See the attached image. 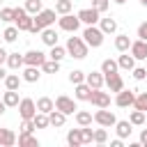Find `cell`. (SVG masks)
<instances>
[{
  "mask_svg": "<svg viewBox=\"0 0 147 147\" xmlns=\"http://www.w3.org/2000/svg\"><path fill=\"white\" fill-rule=\"evenodd\" d=\"M53 23H55V9H41L39 14L32 16V28H30V32H32V34H39L44 28H48V25H53Z\"/></svg>",
  "mask_w": 147,
  "mask_h": 147,
  "instance_id": "obj_1",
  "label": "cell"
},
{
  "mask_svg": "<svg viewBox=\"0 0 147 147\" xmlns=\"http://www.w3.org/2000/svg\"><path fill=\"white\" fill-rule=\"evenodd\" d=\"M64 48H67V55H71V57H76V60H85L90 46L83 41V37H69L67 44H64Z\"/></svg>",
  "mask_w": 147,
  "mask_h": 147,
  "instance_id": "obj_2",
  "label": "cell"
},
{
  "mask_svg": "<svg viewBox=\"0 0 147 147\" xmlns=\"http://www.w3.org/2000/svg\"><path fill=\"white\" fill-rule=\"evenodd\" d=\"M103 32H101V28H96V25H87L85 30H83V41L90 46V48H99L101 44H103Z\"/></svg>",
  "mask_w": 147,
  "mask_h": 147,
  "instance_id": "obj_3",
  "label": "cell"
},
{
  "mask_svg": "<svg viewBox=\"0 0 147 147\" xmlns=\"http://www.w3.org/2000/svg\"><path fill=\"white\" fill-rule=\"evenodd\" d=\"M14 25L18 32H30L32 28V14L25 11V7H14Z\"/></svg>",
  "mask_w": 147,
  "mask_h": 147,
  "instance_id": "obj_4",
  "label": "cell"
},
{
  "mask_svg": "<svg viewBox=\"0 0 147 147\" xmlns=\"http://www.w3.org/2000/svg\"><path fill=\"white\" fill-rule=\"evenodd\" d=\"M57 28H60V30H64V32H71V34H74V32L80 28V18H78V16H74L71 11H69V14H62V16L57 18Z\"/></svg>",
  "mask_w": 147,
  "mask_h": 147,
  "instance_id": "obj_5",
  "label": "cell"
},
{
  "mask_svg": "<svg viewBox=\"0 0 147 147\" xmlns=\"http://www.w3.org/2000/svg\"><path fill=\"white\" fill-rule=\"evenodd\" d=\"M16 108H18L21 119H32V117H34V113H37V103H34V99H30V96L21 99Z\"/></svg>",
  "mask_w": 147,
  "mask_h": 147,
  "instance_id": "obj_6",
  "label": "cell"
},
{
  "mask_svg": "<svg viewBox=\"0 0 147 147\" xmlns=\"http://www.w3.org/2000/svg\"><path fill=\"white\" fill-rule=\"evenodd\" d=\"M46 53H41V51H28V53H23V67H41L44 62H46Z\"/></svg>",
  "mask_w": 147,
  "mask_h": 147,
  "instance_id": "obj_7",
  "label": "cell"
},
{
  "mask_svg": "<svg viewBox=\"0 0 147 147\" xmlns=\"http://www.w3.org/2000/svg\"><path fill=\"white\" fill-rule=\"evenodd\" d=\"M94 122H96L99 126H103V129H110V126H115L117 117H115V113H110V110H106V108H99V110L94 113Z\"/></svg>",
  "mask_w": 147,
  "mask_h": 147,
  "instance_id": "obj_8",
  "label": "cell"
},
{
  "mask_svg": "<svg viewBox=\"0 0 147 147\" xmlns=\"http://www.w3.org/2000/svg\"><path fill=\"white\" fill-rule=\"evenodd\" d=\"M55 108H57V110H62L64 115H74V113L78 110L76 101H74L71 96H67V94H60V96L55 99Z\"/></svg>",
  "mask_w": 147,
  "mask_h": 147,
  "instance_id": "obj_9",
  "label": "cell"
},
{
  "mask_svg": "<svg viewBox=\"0 0 147 147\" xmlns=\"http://www.w3.org/2000/svg\"><path fill=\"white\" fill-rule=\"evenodd\" d=\"M133 99H136V92L122 87V90L115 94V106H117V108H131V106H133Z\"/></svg>",
  "mask_w": 147,
  "mask_h": 147,
  "instance_id": "obj_10",
  "label": "cell"
},
{
  "mask_svg": "<svg viewBox=\"0 0 147 147\" xmlns=\"http://www.w3.org/2000/svg\"><path fill=\"white\" fill-rule=\"evenodd\" d=\"M76 16H78V18H80V23H85V25H96V23H99V18H101V14H99L94 7H85V9H80Z\"/></svg>",
  "mask_w": 147,
  "mask_h": 147,
  "instance_id": "obj_11",
  "label": "cell"
},
{
  "mask_svg": "<svg viewBox=\"0 0 147 147\" xmlns=\"http://www.w3.org/2000/svg\"><path fill=\"white\" fill-rule=\"evenodd\" d=\"M90 103L96 106V108H108V106H110V94L103 92L101 87H99V90H92V94H90Z\"/></svg>",
  "mask_w": 147,
  "mask_h": 147,
  "instance_id": "obj_12",
  "label": "cell"
},
{
  "mask_svg": "<svg viewBox=\"0 0 147 147\" xmlns=\"http://www.w3.org/2000/svg\"><path fill=\"white\" fill-rule=\"evenodd\" d=\"M131 55L136 57V60H145L147 57V41L145 39H136V41H131Z\"/></svg>",
  "mask_w": 147,
  "mask_h": 147,
  "instance_id": "obj_13",
  "label": "cell"
},
{
  "mask_svg": "<svg viewBox=\"0 0 147 147\" xmlns=\"http://www.w3.org/2000/svg\"><path fill=\"white\" fill-rule=\"evenodd\" d=\"M85 83H87L92 90H99V87H103V85H106V80H103V74H101V71H90V74H85Z\"/></svg>",
  "mask_w": 147,
  "mask_h": 147,
  "instance_id": "obj_14",
  "label": "cell"
},
{
  "mask_svg": "<svg viewBox=\"0 0 147 147\" xmlns=\"http://www.w3.org/2000/svg\"><path fill=\"white\" fill-rule=\"evenodd\" d=\"M131 131H133V124L129 122V119H117L115 122V133H117V138H129L131 136Z\"/></svg>",
  "mask_w": 147,
  "mask_h": 147,
  "instance_id": "obj_15",
  "label": "cell"
},
{
  "mask_svg": "<svg viewBox=\"0 0 147 147\" xmlns=\"http://www.w3.org/2000/svg\"><path fill=\"white\" fill-rule=\"evenodd\" d=\"M39 34H41V41H44L48 48H51V46H55V44H57V39H60V37H57V30H55V28H51V25H48V28H44Z\"/></svg>",
  "mask_w": 147,
  "mask_h": 147,
  "instance_id": "obj_16",
  "label": "cell"
},
{
  "mask_svg": "<svg viewBox=\"0 0 147 147\" xmlns=\"http://www.w3.org/2000/svg\"><path fill=\"white\" fill-rule=\"evenodd\" d=\"M103 80H106V85H108V90L110 92H119L122 87H124V80H122V76L119 74H110V76H103Z\"/></svg>",
  "mask_w": 147,
  "mask_h": 147,
  "instance_id": "obj_17",
  "label": "cell"
},
{
  "mask_svg": "<svg viewBox=\"0 0 147 147\" xmlns=\"http://www.w3.org/2000/svg\"><path fill=\"white\" fill-rule=\"evenodd\" d=\"M64 122H67V115H64L62 110H57V108H53V110L48 113V124H51V126H55V129H60V126H64Z\"/></svg>",
  "mask_w": 147,
  "mask_h": 147,
  "instance_id": "obj_18",
  "label": "cell"
},
{
  "mask_svg": "<svg viewBox=\"0 0 147 147\" xmlns=\"http://www.w3.org/2000/svg\"><path fill=\"white\" fill-rule=\"evenodd\" d=\"M117 67H119V69H124V71H131V69L136 67V57L126 51V53H122V55L117 57Z\"/></svg>",
  "mask_w": 147,
  "mask_h": 147,
  "instance_id": "obj_19",
  "label": "cell"
},
{
  "mask_svg": "<svg viewBox=\"0 0 147 147\" xmlns=\"http://www.w3.org/2000/svg\"><path fill=\"white\" fill-rule=\"evenodd\" d=\"M21 78H23L25 83H37V80L41 78V69H39V67H25L23 74H21Z\"/></svg>",
  "mask_w": 147,
  "mask_h": 147,
  "instance_id": "obj_20",
  "label": "cell"
},
{
  "mask_svg": "<svg viewBox=\"0 0 147 147\" xmlns=\"http://www.w3.org/2000/svg\"><path fill=\"white\" fill-rule=\"evenodd\" d=\"M16 145V133L11 129H0V147H14Z\"/></svg>",
  "mask_w": 147,
  "mask_h": 147,
  "instance_id": "obj_21",
  "label": "cell"
},
{
  "mask_svg": "<svg viewBox=\"0 0 147 147\" xmlns=\"http://www.w3.org/2000/svg\"><path fill=\"white\" fill-rule=\"evenodd\" d=\"M76 87V92H74V96L78 99V101H90V94H92V87L87 85V83H78V85H74Z\"/></svg>",
  "mask_w": 147,
  "mask_h": 147,
  "instance_id": "obj_22",
  "label": "cell"
},
{
  "mask_svg": "<svg viewBox=\"0 0 147 147\" xmlns=\"http://www.w3.org/2000/svg\"><path fill=\"white\" fill-rule=\"evenodd\" d=\"M99 28L103 34H115L117 32V21L115 18H99Z\"/></svg>",
  "mask_w": 147,
  "mask_h": 147,
  "instance_id": "obj_23",
  "label": "cell"
},
{
  "mask_svg": "<svg viewBox=\"0 0 147 147\" xmlns=\"http://www.w3.org/2000/svg\"><path fill=\"white\" fill-rule=\"evenodd\" d=\"M34 103H37V110H39V113H46V115L55 108V101H53L51 96H39Z\"/></svg>",
  "mask_w": 147,
  "mask_h": 147,
  "instance_id": "obj_24",
  "label": "cell"
},
{
  "mask_svg": "<svg viewBox=\"0 0 147 147\" xmlns=\"http://www.w3.org/2000/svg\"><path fill=\"white\" fill-rule=\"evenodd\" d=\"M16 142L21 147H39V140L32 136V133H18L16 136Z\"/></svg>",
  "mask_w": 147,
  "mask_h": 147,
  "instance_id": "obj_25",
  "label": "cell"
},
{
  "mask_svg": "<svg viewBox=\"0 0 147 147\" xmlns=\"http://www.w3.org/2000/svg\"><path fill=\"white\" fill-rule=\"evenodd\" d=\"M5 64H7V67H9L11 71H18V69L23 67V55H21V53H9V55H7V62H5Z\"/></svg>",
  "mask_w": 147,
  "mask_h": 147,
  "instance_id": "obj_26",
  "label": "cell"
},
{
  "mask_svg": "<svg viewBox=\"0 0 147 147\" xmlns=\"http://www.w3.org/2000/svg\"><path fill=\"white\" fill-rule=\"evenodd\" d=\"M2 101H5V106L7 108H16L18 106V90H7L5 94H2Z\"/></svg>",
  "mask_w": 147,
  "mask_h": 147,
  "instance_id": "obj_27",
  "label": "cell"
},
{
  "mask_svg": "<svg viewBox=\"0 0 147 147\" xmlns=\"http://www.w3.org/2000/svg\"><path fill=\"white\" fill-rule=\"evenodd\" d=\"M94 122V115L87 113V110H76V124L78 126H92Z\"/></svg>",
  "mask_w": 147,
  "mask_h": 147,
  "instance_id": "obj_28",
  "label": "cell"
},
{
  "mask_svg": "<svg viewBox=\"0 0 147 147\" xmlns=\"http://www.w3.org/2000/svg\"><path fill=\"white\" fill-rule=\"evenodd\" d=\"M115 48H117L119 53H126V51L131 48V37H129V34H117V37H115Z\"/></svg>",
  "mask_w": 147,
  "mask_h": 147,
  "instance_id": "obj_29",
  "label": "cell"
},
{
  "mask_svg": "<svg viewBox=\"0 0 147 147\" xmlns=\"http://www.w3.org/2000/svg\"><path fill=\"white\" fill-rule=\"evenodd\" d=\"M119 71V67H117V60H110V57H106L103 62H101V74L103 76H110V74H117Z\"/></svg>",
  "mask_w": 147,
  "mask_h": 147,
  "instance_id": "obj_30",
  "label": "cell"
},
{
  "mask_svg": "<svg viewBox=\"0 0 147 147\" xmlns=\"http://www.w3.org/2000/svg\"><path fill=\"white\" fill-rule=\"evenodd\" d=\"M2 83H5V87H7V90H18V87H21V83H23V78H21L18 74H7Z\"/></svg>",
  "mask_w": 147,
  "mask_h": 147,
  "instance_id": "obj_31",
  "label": "cell"
},
{
  "mask_svg": "<svg viewBox=\"0 0 147 147\" xmlns=\"http://www.w3.org/2000/svg\"><path fill=\"white\" fill-rule=\"evenodd\" d=\"M67 145H69V147H80V145H83L80 129H71V131L67 133Z\"/></svg>",
  "mask_w": 147,
  "mask_h": 147,
  "instance_id": "obj_32",
  "label": "cell"
},
{
  "mask_svg": "<svg viewBox=\"0 0 147 147\" xmlns=\"http://www.w3.org/2000/svg\"><path fill=\"white\" fill-rule=\"evenodd\" d=\"M48 57H51V60H55V62H62V60L67 57V48H64V46H60V44H55V46H51Z\"/></svg>",
  "mask_w": 147,
  "mask_h": 147,
  "instance_id": "obj_33",
  "label": "cell"
},
{
  "mask_svg": "<svg viewBox=\"0 0 147 147\" xmlns=\"http://www.w3.org/2000/svg\"><path fill=\"white\" fill-rule=\"evenodd\" d=\"M145 115H147V113H142V110L133 108V110H131V115H129V122H131L133 126H142V124H145Z\"/></svg>",
  "mask_w": 147,
  "mask_h": 147,
  "instance_id": "obj_34",
  "label": "cell"
},
{
  "mask_svg": "<svg viewBox=\"0 0 147 147\" xmlns=\"http://www.w3.org/2000/svg\"><path fill=\"white\" fill-rule=\"evenodd\" d=\"M32 122H34V129H48L51 124H48V115L46 113H34V117H32Z\"/></svg>",
  "mask_w": 147,
  "mask_h": 147,
  "instance_id": "obj_35",
  "label": "cell"
},
{
  "mask_svg": "<svg viewBox=\"0 0 147 147\" xmlns=\"http://www.w3.org/2000/svg\"><path fill=\"white\" fill-rule=\"evenodd\" d=\"M71 9H74V0H57L55 2V14H60V16L69 14Z\"/></svg>",
  "mask_w": 147,
  "mask_h": 147,
  "instance_id": "obj_36",
  "label": "cell"
},
{
  "mask_svg": "<svg viewBox=\"0 0 147 147\" xmlns=\"http://www.w3.org/2000/svg\"><path fill=\"white\" fill-rule=\"evenodd\" d=\"M44 74H57L60 71V62H55V60H51V57H46V62L39 67Z\"/></svg>",
  "mask_w": 147,
  "mask_h": 147,
  "instance_id": "obj_37",
  "label": "cell"
},
{
  "mask_svg": "<svg viewBox=\"0 0 147 147\" xmlns=\"http://www.w3.org/2000/svg\"><path fill=\"white\" fill-rule=\"evenodd\" d=\"M23 7H25V11H28V14H32V16H34V14H39V11L44 9L41 0H25V5H23Z\"/></svg>",
  "mask_w": 147,
  "mask_h": 147,
  "instance_id": "obj_38",
  "label": "cell"
},
{
  "mask_svg": "<svg viewBox=\"0 0 147 147\" xmlns=\"http://www.w3.org/2000/svg\"><path fill=\"white\" fill-rule=\"evenodd\" d=\"M106 140H108V131L101 126V129H94V136H92V142L94 145H106Z\"/></svg>",
  "mask_w": 147,
  "mask_h": 147,
  "instance_id": "obj_39",
  "label": "cell"
},
{
  "mask_svg": "<svg viewBox=\"0 0 147 147\" xmlns=\"http://www.w3.org/2000/svg\"><path fill=\"white\" fill-rule=\"evenodd\" d=\"M133 108H138V110L147 113V92H140V94H136V99H133Z\"/></svg>",
  "mask_w": 147,
  "mask_h": 147,
  "instance_id": "obj_40",
  "label": "cell"
},
{
  "mask_svg": "<svg viewBox=\"0 0 147 147\" xmlns=\"http://www.w3.org/2000/svg\"><path fill=\"white\" fill-rule=\"evenodd\" d=\"M2 37H5V41H7V44L16 41V39H18V28H16V25H9V28L2 32Z\"/></svg>",
  "mask_w": 147,
  "mask_h": 147,
  "instance_id": "obj_41",
  "label": "cell"
},
{
  "mask_svg": "<svg viewBox=\"0 0 147 147\" xmlns=\"http://www.w3.org/2000/svg\"><path fill=\"white\" fill-rule=\"evenodd\" d=\"M69 83H71V85L85 83V71H80V69H74V71L69 74Z\"/></svg>",
  "mask_w": 147,
  "mask_h": 147,
  "instance_id": "obj_42",
  "label": "cell"
},
{
  "mask_svg": "<svg viewBox=\"0 0 147 147\" xmlns=\"http://www.w3.org/2000/svg\"><path fill=\"white\" fill-rule=\"evenodd\" d=\"M92 7L99 11V14H106L110 9V0H92Z\"/></svg>",
  "mask_w": 147,
  "mask_h": 147,
  "instance_id": "obj_43",
  "label": "cell"
},
{
  "mask_svg": "<svg viewBox=\"0 0 147 147\" xmlns=\"http://www.w3.org/2000/svg\"><path fill=\"white\" fill-rule=\"evenodd\" d=\"M0 21L11 23V21H14V7H2V9H0Z\"/></svg>",
  "mask_w": 147,
  "mask_h": 147,
  "instance_id": "obj_44",
  "label": "cell"
},
{
  "mask_svg": "<svg viewBox=\"0 0 147 147\" xmlns=\"http://www.w3.org/2000/svg\"><path fill=\"white\" fill-rule=\"evenodd\" d=\"M80 136H83V145H87V142H92L94 129H90V126H80Z\"/></svg>",
  "mask_w": 147,
  "mask_h": 147,
  "instance_id": "obj_45",
  "label": "cell"
},
{
  "mask_svg": "<svg viewBox=\"0 0 147 147\" xmlns=\"http://www.w3.org/2000/svg\"><path fill=\"white\" fill-rule=\"evenodd\" d=\"M131 74H133L136 80H145V78H147V69H145V67H133Z\"/></svg>",
  "mask_w": 147,
  "mask_h": 147,
  "instance_id": "obj_46",
  "label": "cell"
},
{
  "mask_svg": "<svg viewBox=\"0 0 147 147\" xmlns=\"http://www.w3.org/2000/svg\"><path fill=\"white\" fill-rule=\"evenodd\" d=\"M34 131V122L32 119H21V131L18 133H32Z\"/></svg>",
  "mask_w": 147,
  "mask_h": 147,
  "instance_id": "obj_47",
  "label": "cell"
},
{
  "mask_svg": "<svg viewBox=\"0 0 147 147\" xmlns=\"http://www.w3.org/2000/svg\"><path fill=\"white\" fill-rule=\"evenodd\" d=\"M138 39H145L147 41V21L138 25Z\"/></svg>",
  "mask_w": 147,
  "mask_h": 147,
  "instance_id": "obj_48",
  "label": "cell"
},
{
  "mask_svg": "<svg viewBox=\"0 0 147 147\" xmlns=\"http://www.w3.org/2000/svg\"><path fill=\"white\" fill-rule=\"evenodd\" d=\"M140 145H147V129L140 131Z\"/></svg>",
  "mask_w": 147,
  "mask_h": 147,
  "instance_id": "obj_49",
  "label": "cell"
},
{
  "mask_svg": "<svg viewBox=\"0 0 147 147\" xmlns=\"http://www.w3.org/2000/svg\"><path fill=\"white\" fill-rule=\"evenodd\" d=\"M7 55H9V53H7L5 48H0V64H5V62H7Z\"/></svg>",
  "mask_w": 147,
  "mask_h": 147,
  "instance_id": "obj_50",
  "label": "cell"
},
{
  "mask_svg": "<svg viewBox=\"0 0 147 147\" xmlns=\"http://www.w3.org/2000/svg\"><path fill=\"white\" fill-rule=\"evenodd\" d=\"M110 147H122V138H115V140H110Z\"/></svg>",
  "mask_w": 147,
  "mask_h": 147,
  "instance_id": "obj_51",
  "label": "cell"
},
{
  "mask_svg": "<svg viewBox=\"0 0 147 147\" xmlns=\"http://www.w3.org/2000/svg\"><path fill=\"white\" fill-rule=\"evenodd\" d=\"M5 76H7V71H5V67L0 64V80H5Z\"/></svg>",
  "mask_w": 147,
  "mask_h": 147,
  "instance_id": "obj_52",
  "label": "cell"
},
{
  "mask_svg": "<svg viewBox=\"0 0 147 147\" xmlns=\"http://www.w3.org/2000/svg\"><path fill=\"white\" fill-rule=\"evenodd\" d=\"M5 110H7V106H5V101L0 99V115H5Z\"/></svg>",
  "mask_w": 147,
  "mask_h": 147,
  "instance_id": "obj_53",
  "label": "cell"
},
{
  "mask_svg": "<svg viewBox=\"0 0 147 147\" xmlns=\"http://www.w3.org/2000/svg\"><path fill=\"white\" fill-rule=\"evenodd\" d=\"M113 2H115V5H124L126 0H113Z\"/></svg>",
  "mask_w": 147,
  "mask_h": 147,
  "instance_id": "obj_54",
  "label": "cell"
},
{
  "mask_svg": "<svg viewBox=\"0 0 147 147\" xmlns=\"http://www.w3.org/2000/svg\"><path fill=\"white\" fill-rule=\"evenodd\" d=\"M140 5H142V7H147V0H140Z\"/></svg>",
  "mask_w": 147,
  "mask_h": 147,
  "instance_id": "obj_55",
  "label": "cell"
},
{
  "mask_svg": "<svg viewBox=\"0 0 147 147\" xmlns=\"http://www.w3.org/2000/svg\"><path fill=\"white\" fill-rule=\"evenodd\" d=\"M145 62H147V57H145Z\"/></svg>",
  "mask_w": 147,
  "mask_h": 147,
  "instance_id": "obj_56",
  "label": "cell"
},
{
  "mask_svg": "<svg viewBox=\"0 0 147 147\" xmlns=\"http://www.w3.org/2000/svg\"><path fill=\"white\" fill-rule=\"evenodd\" d=\"M0 2H2V0H0Z\"/></svg>",
  "mask_w": 147,
  "mask_h": 147,
  "instance_id": "obj_57",
  "label": "cell"
}]
</instances>
